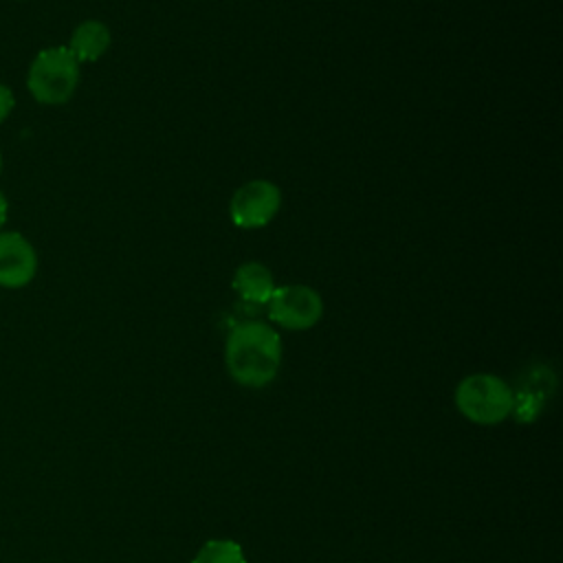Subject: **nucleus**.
Wrapping results in <instances>:
<instances>
[{"mask_svg":"<svg viewBox=\"0 0 563 563\" xmlns=\"http://www.w3.org/2000/svg\"><path fill=\"white\" fill-rule=\"evenodd\" d=\"M224 365L229 376L244 387L268 385L282 365V339L264 321H242L224 341Z\"/></svg>","mask_w":563,"mask_h":563,"instance_id":"1","label":"nucleus"},{"mask_svg":"<svg viewBox=\"0 0 563 563\" xmlns=\"http://www.w3.org/2000/svg\"><path fill=\"white\" fill-rule=\"evenodd\" d=\"M26 86L33 99L40 103H66L79 86V62L66 46L46 48L31 62Z\"/></svg>","mask_w":563,"mask_h":563,"instance_id":"2","label":"nucleus"},{"mask_svg":"<svg viewBox=\"0 0 563 563\" xmlns=\"http://www.w3.org/2000/svg\"><path fill=\"white\" fill-rule=\"evenodd\" d=\"M455 407L475 424H497L515 411V391L495 374H471L455 389Z\"/></svg>","mask_w":563,"mask_h":563,"instance_id":"3","label":"nucleus"},{"mask_svg":"<svg viewBox=\"0 0 563 563\" xmlns=\"http://www.w3.org/2000/svg\"><path fill=\"white\" fill-rule=\"evenodd\" d=\"M268 319L286 330H310L323 317L321 295L306 284L275 286L266 301Z\"/></svg>","mask_w":563,"mask_h":563,"instance_id":"4","label":"nucleus"},{"mask_svg":"<svg viewBox=\"0 0 563 563\" xmlns=\"http://www.w3.org/2000/svg\"><path fill=\"white\" fill-rule=\"evenodd\" d=\"M282 209V191L268 178H253L240 185L229 200V218L238 229L266 227Z\"/></svg>","mask_w":563,"mask_h":563,"instance_id":"5","label":"nucleus"},{"mask_svg":"<svg viewBox=\"0 0 563 563\" xmlns=\"http://www.w3.org/2000/svg\"><path fill=\"white\" fill-rule=\"evenodd\" d=\"M37 271V255L31 242L18 231L0 233V286L22 288Z\"/></svg>","mask_w":563,"mask_h":563,"instance_id":"6","label":"nucleus"},{"mask_svg":"<svg viewBox=\"0 0 563 563\" xmlns=\"http://www.w3.org/2000/svg\"><path fill=\"white\" fill-rule=\"evenodd\" d=\"M233 290L240 295V299L257 306H266L275 290V277L271 268L262 262H242L231 279Z\"/></svg>","mask_w":563,"mask_h":563,"instance_id":"7","label":"nucleus"},{"mask_svg":"<svg viewBox=\"0 0 563 563\" xmlns=\"http://www.w3.org/2000/svg\"><path fill=\"white\" fill-rule=\"evenodd\" d=\"M110 29L101 20H84L70 33V42L66 48L79 64L97 62L110 48Z\"/></svg>","mask_w":563,"mask_h":563,"instance_id":"8","label":"nucleus"},{"mask_svg":"<svg viewBox=\"0 0 563 563\" xmlns=\"http://www.w3.org/2000/svg\"><path fill=\"white\" fill-rule=\"evenodd\" d=\"M191 563H246L242 548L229 539L207 541Z\"/></svg>","mask_w":563,"mask_h":563,"instance_id":"9","label":"nucleus"},{"mask_svg":"<svg viewBox=\"0 0 563 563\" xmlns=\"http://www.w3.org/2000/svg\"><path fill=\"white\" fill-rule=\"evenodd\" d=\"M13 92L9 90V86H4V84H0V123L11 114V110H13Z\"/></svg>","mask_w":563,"mask_h":563,"instance_id":"10","label":"nucleus"},{"mask_svg":"<svg viewBox=\"0 0 563 563\" xmlns=\"http://www.w3.org/2000/svg\"><path fill=\"white\" fill-rule=\"evenodd\" d=\"M4 220H7V198H4V194L0 191V229H2Z\"/></svg>","mask_w":563,"mask_h":563,"instance_id":"11","label":"nucleus"},{"mask_svg":"<svg viewBox=\"0 0 563 563\" xmlns=\"http://www.w3.org/2000/svg\"><path fill=\"white\" fill-rule=\"evenodd\" d=\"M0 169H2V154H0Z\"/></svg>","mask_w":563,"mask_h":563,"instance_id":"12","label":"nucleus"}]
</instances>
